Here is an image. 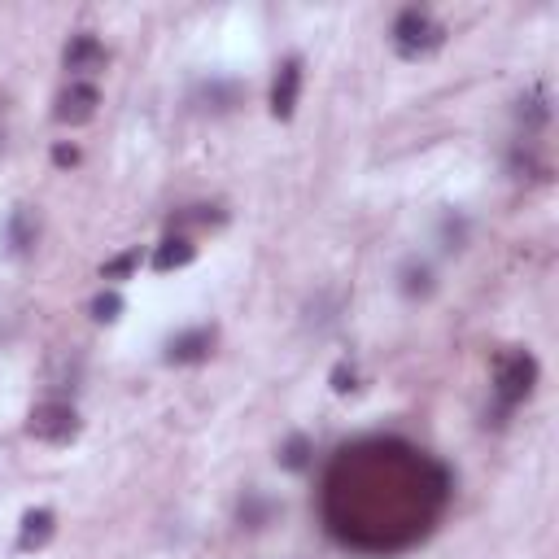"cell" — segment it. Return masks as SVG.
<instances>
[{"label": "cell", "instance_id": "obj_1", "mask_svg": "<svg viewBox=\"0 0 559 559\" xmlns=\"http://www.w3.org/2000/svg\"><path fill=\"white\" fill-rule=\"evenodd\" d=\"M450 472L402 437H363L341 446L324 472V525L363 555L407 551L437 525L450 503Z\"/></svg>", "mask_w": 559, "mask_h": 559}, {"label": "cell", "instance_id": "obj_2", "mask_svg": "<svg viewBox=\"0 0 559 559\" xmlns=\"http://www.w3.org/2000/svg\"><path fill=\"white\" fill-rule=\"evenodd\" d=\"M442 44H446V27L428 14V9H402V14H398V22H394V49H398V57L420 62V57L442 49Z\"/></svg>", "mask_w": 559, "mask_h": 559}, {"label": "cell", "instance_id": "obj_3", "mask_svg": "<svg viewBox=\"0 0 559 559\" xmlns=\"http://www.w3.org/2000/svg\"><path fill=\"white\" fill-rule=\"evenodd\" d=\"M533 385H538V359L529 350H511L494 363V398L503 411L520 407L533 394Z\"/></svg>", "mask_w": 559, "mask_h": 559}, {"label": "cell", "instance_id": "obj_4", "mask_svg": "<svg viewBox=\"0 0 559 559\" xmlns=\"http://www.w3.org/2000/svg\"><path fill=\"white\" fill-rule=\"evenodd\" d=\"M27 433L40 437V442H49V446H66L70 437H79V415H75L70 402H44V407L31 411Z\"/></svg>", "mask_w": 559, "mask_h": 559}, {"label": "cell", "instance_id": "obj_5", "mask_svg": "<svg viewBox=\"0 0 559 559\" xmlns=\"http://www.w3.org/2000/svg\"><path fill=\"white\" fill-rule=\"evenodd\" d=\"M97 105H101V92L92 88V83H70V88L62 92V97H57L53 118H57V123L79 127V123H88V118L97 114Z\"/></svg>", "mask_w": 559, "mask_h": 559}, {"label": "cell", "instance_id": "obj_6", "mask_svg": "<svg viewBox=\"0 0 559 559\" xmlns=\"http://www.w3.org/2000/svg\"><path fill=\"white\" fill-rule=\"evenodd\" d=\"M105 62H110V53L97 35H75L62 49V66L70 75H97V70H105Z\"/></svg>", "mask_w": 559, "mask_h": 559}, {"label": "cell", "instance_id": "obj_7", "mask_svg": "<svg viewBox=\"0 0 559 559\" xmlns=\"http://www.w3.org/2000/svg\"><path fill=\"white\" fill-rule=\"evenodd\" d=\"M297 97H302V62L289 57V62L280 66L276 83H271V114H276V118H293Z\"/></svg>", "mask_w": 559, "mask_h": 559}, {"label": "cell", "instance_id": "obj_8", "mask_svg": "<svg viewBox=\"0 0 559 559\" xmlns=\"http://www.w3.org/2000/svg\"><path fill=\"white\" fill-rule=\"evenodd\" d=\"M214 350V328H193L166 341V363H201Z\"/></svg>", "mask_w": 559, "mask_h": 559}, {"label": "cell", "instance_id": "obj_9", "mask_svg": "<svg viewBox=\"0 0 559 559\" xmlns=\"http://www.w3.org/2000/svg\"><path fill=\"white\" fill-rule=\"evenodd\" d=\"M35 236H40V219H35V210L31 206H14V214H9V223H5L9 254H27V249L35 245Z\"/></svg>", "mask_w": 559, "mask_h": 559}, {"label": "cell", "instance_id": "obj_10", "mask_svg": "<svg viewBox=\"0 0 559 559\" xmlns=\"http://www.w3.org/2000/svg\"><path fill=\"white\" fill-rule=\"evenodd\" d=\"M53 529H57V516L49 507L27 511V516H22V533H18V551H40V546H49Z\"/></svg>", "mask_w": 559, "mask_h": 559}, {"label": "cell", "instance_id": "obj_11", "mask_svg": "<svg viewBox=\"0 0 559 559\" xmlns=\"http://www.w3.org/2000/svg\"><path fill=\"white\" fill-rule=\"evenodd\" d=\"M197 258V245L193 236H166L153 254V271H175V267H188Z\"/></svg>", "mask_w": 559, "mask_h": 559}, {"label": "cell", "instance_id": "obj_12", "mask_svg": "<svg viewBox=\"0 0 559 559\" xmlns=\"http://www.w3.org/2000/svg\"><path fill=\"white\" fill-rule=\"evenodd\" d=\"M236 101H241V83H228V79H210V83H201V92H197V105L210 114H228Z\"/></svg>", "mask_w": 559, "mask_h": 559}, {"label": "cell", "instance_id": "obj_13", "mask_svg": "<svg viewBox=\"0 0 559 559\" xmlns=\"http://www.w3.org/2000/svg\"><path fill=\"white\" fill-rule=\"evenodd\" d=\"M516 118L525 123V132H542L546 123H551V97H546L542 88H533L529 97H520L516 105Z\"/></svg>", "mask_w": 559, "mask_h": 559}, {"label": "cell", "instance_id": "obj_14", "mask_svg": "<svg viewBox=\"0 0 559 559\" xmlns=\"http://www.w3.org/2000/svg\"><path fill=\"white\" fill-rule=\"evenodd\" d=\"M276 503H271L267 494H258V490H249L245 498H241V525L245 529H263V525H271L276 520Z\"/></svg>", "mask_w": 559, "mask_h": 559}, {"label": "cell", "instance_id": "obj_15", "mask_svg": "<svg viewBox=\"0 0 559 559\" xmlns=\"http://www.w3.org/2000/svg\"><path fill=\"white\" fill-rule=\"evenodd\" d=\"M210 223H223L219 206H188V210L171 214V232L175 236H188V228H210Z\"/></svg>", "mask_w": 559, "mask_h": 559}, {"label": "cell", "instance_id": "obj_16", "mask_svg": "<svg viewBox=\"0 0 559 559\" xmlns=\"http://www.w3.org/2000/svg\"><path fill=\"white\" fill-rule=\"evenodd\" d=\"M437 289V280H433V267L428 263H407L402 267V293L407 297H428Z\"/></svg>", "mask_w": 559, "mask_h": 559}, {"label": "cell", "instance_id": "obj_17", "mask_svg": "<svg viewBox=\"0 0 559 559\" xmlns=\"http://www.w3.org/2000/svg\"><path fill=\"white\" fill-rule=\"evenodd\" d=\"M280 468H289V472H306V468H311V437L293 433L289 442L280 446Z\"/></svg>", "mask_w": 559, "mask_h": 559}, {"label": "cell", "instance_id": "obj_18", "mask_svg": "<svg viewBox=\"0 0 559 559\" xmlns=\"http://www.w3.org/2000/svg\"><path fill=\"white\" fill-rule=\"evenodd\" d=\"M437 232H442V245L450 249V254L468 245V219H463V214H455V210L446 214V219H442V228H437Z\"/></svg>", "mask_w": 559, "mask_h": 559}, {"label": "cell", "instance_id": "obj_19", "mask_svg": "<svg viewBox=\"0 0 559 559\" xmlns=\"http://www.w3.org/2000/svg\"><path fill=\"white\" fill-rule=\"evenodd\" d=\"M136 267H140V249H127V254H118L101 267V280H127Z\"/></svg>", "mask_w": 559, "mask_h": 559}, {"label": "cell", "instance_id": "obj_20", "mask_svg": "<svg viewBox=\"0 0 559 559\" xmlns=\"http://www.w3.org/2000/svg\"><path fill=\"white\" fill-rule=\"evenodd\" d=\"M118 315H123V297H118L114 289H105L97 302H92V319H101V324H114Z\"/></svg>", "mask_w": 559, "mask_h": 559}, {"label": "cell", "instance_id": "obj_21", "mask_svg": "<svg viewBox=\"0 0 559 559\" xmlns=\"http://www.w3.org/2000/svg\"><path fill=\"white\" fill-rule=\"evenodd\" d=\"M332 389H337V394H354V389H359V367L350 359H341L332 367Z\"/></svg>", "mask_w": 559, "mask_h": 559}, {"label": "cell", "instance_id": "obj_22", "mask_svg": "<svg viewBox=\"0 0 559 559\" xmlns=\"http://www.w3.org/2000/svg\"><path fill=\"white\" fill-rule=\"evenodd\" d=\"M53 162H57V166H75V162H79V149H75V145H57V149H53Z\"/></svg>", "mask_w": 559, "mask_h": 559}]
</instances>
